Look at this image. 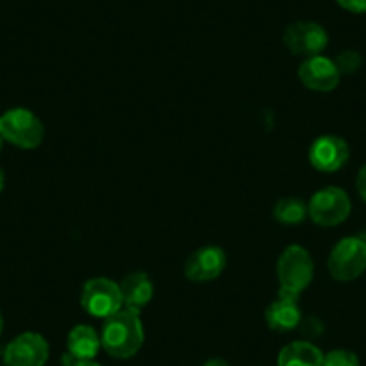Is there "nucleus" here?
<instances>
[{
	"label": "nucleus",
	"mask_w": 366,
	"mask_h": 366,
	"mask_svg": "<svg viewBox=\"0 0 366 366\" xmlns=\"http://www.w3.org/2000/svg\"><path fill=\"white\" fill-rule=\"evenodd\" d=\"M101 345L115 359H129L144 345V323L140 312L122 307L104 320L101 329Z\"/></svg>",
	"instance_id": "1"
},
{
	"label": "nucleus",
	"mask_w": 366,
	"mask_h": 366,
	"mask_svg": "<svg viewBox=\"0 0 366 366\" xmlns=\"http://www.w3.org/2000/svg\"><path fill=\"white\" fill-rule=\"evenodd\" d=\"M277 277H279V297L300 298L302 291L307 290L315 277V262L304 246L291 244L280 253L277 262Z\"/></svg>",
	"instance_id": "2"
},
{
	"label": "nucleus",
	"mask_w": 366,
	"mask_h": 366,
	"mask_svg": "<svg viewBox=\"0 0 366 366\" xmlns=\"http://www.w3.org/2000/svg\"><path fill=\"white\" fill-rule=\"evenodd\" d=\"M44 122L27 108H11L0 115V137L20 149L38 147L44 142Z\"/></svg>",
	"instance_id": "3"
},
{
	"label": "nucleus",
	"mask_w": 366,
	"mask_h": 366,
	"mask_svg": "<svg viewBox=\"0 0 366 366\" xmlns=\"http://www.w3.org/2000/svg\"><path fill=\"white\" fill-rule=\"evenodd\" d=\"M329 273L337 282H352L366 269V239L365 235L343 237L329 255Z\"/></svg>",
	"instance_id": "4"
},
{
	"label": "nucleus",
	"mask_w": 366,
	"mask_h": 366,
	"mask_svg": "<svg viewBox=\"0 0 366 366\" xmlns=\"http://www.w3.org/2000/svg\"><path fill=\"white\" fill-rule=\"evenodd\" d=\"M352 202L340 187L320 189L307 203V216L318 227L330 228L345 223L350 216Z\"/></svg>",
	"instance_id": "5"
},
{
	"label": "nucleus",
	"mask_w": 366,
	"mask_h": 366,
	"mask_svg": "<svg viewBox=\"0 0 366 366\" xmlns=\"http://www.w3.org/2000/svg\"><path fill=\"white\" fill-rule=\"evenodd\" d=\"M81 307L94 318L107 320L124 307L121 286L107 277L90 279L81 291Z\"/></svg>",
	"instance_id": "6"
},
{
	"label": "nucleus",
	"mask_w": 366,
	"mask_h": 366,
	"mask_svg": "<svg viewBox=\"0 0 366 366\" xmlns=\"http://www.w3.org/2000/svg\"><path fill=\"white\" fill-rule=\"evenodd\" d=\"M284 45L295 56H318L329 45V34L316 22H295L284 31Z\"/></svg>",
	"instance_id": "7"
},
{
	"label": "nucleus",
	"mask_w": 366,
	"mask_h": 366,
	"mask_svg": "<svg viewBox=\"0 0 366 366\" xmlns=\"http://www.w3.org/2000/svg\"><path fill=\"white\" fill-rule=\"evenodd\" d=\"M47 361L49 343L38 332L19 334L4 350L6 366H45Z\"/></svg>",
	"instance_id": "8"
},
{
	"label": "nucleus",
	"mask_w": 366,
	"mask_h": 366,
	"mask_svg": "<svg viewBox=\"0 0 366 366\" xmlns=\"http://www.w3.org/2000/svg\"><path fill=\"white\" fill-rule=\"evenodd\" d=\"M227 267V253L219 246H203L185 260L183 273L191 282H210L216 280Z\"/></svg>",
	"instance_id": "9"
},
{
	"label": "nucleus",
	"mask_w": 366,
	"mask_h": 366,
	"mask_svg": "<svg viewBox=\"0 0 366 366\" xmlns=\"http://www.w3.org/2000/svg\"><path fill=\"white\" fill-rule=\"evenodd\" d=\"M350 158V147L341 137L323 135L312 142L309 149V162L320 172H336Z\"/></svg>",
	"instance_id": "10"
},
{
	"label": "nucleus",
	"mask_w": 366,
	"mask_h": 366,
	"mask_svg": "<svg viewBox=\"0 0 366 366\" xmlns=\"http://www.w3.org/2000/svg\"><path fill=\"white\" fill-rule=\"evenodd\" d=\"M298 77L309 90L330 92L340 84L341 74L334 59L318 54L302 61L300 69H298Z\"/></svg>",
	"instance_id": "11"
},
{
	"label": "nucleus",
	"mask_w": 366,
	"mask_h": 366,
	"mask_svg": "<svg viewBox=\"0 0 366 366\" xmlns=\"http://www.w3.org/2000/svg\"><path fill=\"white\" fill-rule=\"evenodd\" d=\"M264 316H266L267 327L271 330H277V332L297 330L302 322V311L298 300L287 297H277L273 304L267 305Z\"/></svg>",
	"instance_id": "12"
},
{
	"label": "nucleus",
	"mask_w": 366,
	"mask_h": 366,
	"mask_svg": "<svg viewBox=\"0 0 366 366\" xmlns=\"http://www.w3.org/2000/svg\"><path fill=\"white\" fill-rule=\"evenodd\" d=\"M101 348V334L92 325H76L66 336V352L76 361H94Z\"/></svg>",
	"instance_id": "13"
},
{
	"label": "nucleus",
	"mask_w": 366,
	"mask_h": 366,
	"mask_svg": "<svg viewBox=\"0 0 366 366\" xmlns=\"http://www.w3.org/2000/svg\"><path fill=\"white\" fill-rule=\"evenodd\" d=\"M121 293H122V302H124V307L133 309V311H139L146 307L151 302L154 293L153 280L149 279V274L144 273V271H133L128 277H124L121 284Z\"/></svg>",
	"instance_id": "14"
},
{
	"label": "nucleus",
	"mask_w": 366,
	"mask_h": 366,
	"mask_svg": "<svg viewBox=\"0 0 366 366\" xmlns=\"http://www.w3.org/2000/svg\"><path fill=\"white\" fill-rule=\"evenodd\" d=\"M323 354L312 341H291L280 348L277 365L279 366H323Z\"/></svg>",
	"instance_id": "15"
},
{
	"label": "nucleus",
	"mask_w": 366,
	"mask_h": 366,
	"mask_svg": "<svg viewBox=\"0 0 366 366\" xmlns=\"http://www.w3.org/2000/svg\"><path fill=\"white\" fill-rule=\"evenodd\" d=\"M273 217L279 221L280 224H300L304 223L307 216V203L304 199L297 198V196H287L277 202L273 209Z\"/></svg>",
	"instance_id": "16"
},
{
	"label": "nucleus",
	"mask_w": 366,
	"mask_h": 366,
	"mask_svg": "<svg viewBox=\"0 0 366 366\" xmlns=\"http://www.w3.org/2000/svg\"><path fill=\"white\" fill-rule=\"evenodd\" d=\"M334 63H336L341 76H352V74H355L361 69L362 58L357 51H350V49H348V51L340 52V54L336 56V59H334Z\"/></svg>",
	"instance_id": "17"
},
{
	"label": "nucleus",
	"mask_w": 366,
	"mask_h": 366,
	"mask_svg": "<svg viewBox=\"0 0 366 366\" xmlns=\"http://www.w3.org/2000/svg\"><path fill=\"white\" fill-rule=\"evenodd\" d=\"M359 357L355 352L347 350V348H336L325 354L323 357V366H359Z\"/></svg>",
	"instance_id": "18"
},
{
	"label": "nucleus",
	"mask_w": 366,
	"mask_h": 366,
	"mask_svg": "<svg viewBox=\"0 0 366 366\" xmlns=\"http://www.w3.org/2000/svg\"><path fill=\"white\" fill-rule=\"evenodd\" d=\"M298 329L302 330V334H304L305 337L309 340H315V337L322 336L323 334V323L320 322L316 316H307V318H302L300 322V327Z\"/></svg>",
	"instance_id": "19"
},
{
	"label": "nucleus",
	"mask_w": 366,
	"mask_h": 366,
	"mask_svg": "<svg viewBox=\"0 0 366 366\" xmlns=\"http://www.w3.org/2000/svg\"><path fill=\"white\" fill-rule=\"evenodd\" d=\"M337 4L350 13H366V0H336Z\"/></svg>",
	"instance_id": "20"
},
{
	"label": "nucleus",
	"mask_w": 366,
	"mask_h": 366,
	"mask_svg": "<svg viewBox=\"0 0 366 366\" xmlns=\"http://www.w3.org/2000/svg\"><path fill=\"white\" fill-rule=\"evenodd\" d=\"M355 189H357V194L361 196L362 202H366V164L359 169L357 178H355Z\"/></svg>",
	"instance_id": "21"
},
{
	"label": "nucleus",
	"mask_w": 366,
	"mask_h": 366,
	"mask_svg": "<svg viewBox=\"0 0 366 366\" xmlns=\"http://www.w3.org/2000/svg\"><path fill=\"white\" fill-rule=\"evenodd\" d=\"M203 366H230V362L223 357H212L209 361L203 362Z\"/></svg>",
	"instance_id": "22"
},
{
	"label": "nucleus",
	"mask_w": 366,
	"mask_h": 366,
	"mask_svg": "<svg viewBox=\"0 0 366 366\" xmlns=\"http://www.w3.org/2000/svg\"><path fill=\"white\" fill-rule=\"evenodd\" d=\"M72 366H103L96 361H76Z\"/></svg>",
	"instance_id": "23"
},
{
	"label": "nucleus",
	"mask_w": 366,
	"mask_h": 366,
	"mask_svg": "<svg viewBox=\"0 0 366 366\" xmlns=\"http://www.w3.org/2000/svg\"><path fill=\"white\" fill-rule=\"evenodd\" d=\"M4 185H6V176H4V171L0 169V192L4 191Z\"/></svg>",
	"instance_id": "24"
},
{
	"label": "nucleus",
	"mask_w": 366,
	"mask_h": 366,
	"mask_svg": "<svg viewBox=\"0 0 366 366\" xmlns=\"http://www.w3.org/2000/svg\"><path fill=\"white\" fill-rule=\"evenodd\" d=\"M2 329H4V318H2V312H0V334H2Z\"/></svg>",
	"instance_id": "25"
},
{
	"label": "nucleus",
	"mask_w": 366,
	"mask_h": 366,
	"mask_svg": "<svg viewBox=\"0 0 366 366\" xmlns=\"http://www.w3.org/2000/svg\"><path fill=\"white\" fill-rule=\"evenodd\" d=\"M2 142H4V140H2V137H0V151H2Z\"/></svg>",
	"instance_id": "26"
}]
</instances>
